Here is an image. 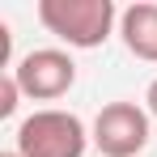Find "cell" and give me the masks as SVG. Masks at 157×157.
<instances>
[{
    "label": "cell",
    "mask_w": 157,
    "mask_h": 157,
    "mask_svg": "<svg viewBox=\"0 0 157 157\" xmlns=\"http://www.w3.org/2000/svg\"><path fill=\"white\" fill-rule=\"evenodd\" d=\"M119 38L136 59L157 64V4L149 0H136L119 13Z\"/></svg>",
    "instance_id": "obj_5"
},
{
    "label": "cell",
    "mask_w": 157,
    "mask_h": 157,
    "mask_svg": "<svg viewBox=\"0 0 157 157\" xmlns=\"http://www.w3.org/2000/svg\"><path fill=\"white\" fill-rule=\"evenodd\" d=\"M94 144L102 157H136L149 144V115L136 102H106L94 119Z\"/></svg>",
    "instance_id": "obj_4"
},
{
    "label": "cell",
    "mask_w": 157,
    "mask_h": 157,
    "mask_svg": "<svg viewBox=\"0 0 157 157\" xmlns=\"http://www.w3.org/2000/svg\"><path fill=\"white\" fill-rule=\"evenodd\" d=\"M85 144H89V132L77 115L47 106V110H34L17 123L13 149L21 157H85Z\"/></svg>",
    "instance_id": "obj_2"
},
{
    "label": "cell",
    "mask_w": 157,
    "mask_h": 157,
    "mask_svg": "<svg viewBox=\"0 0 157 157\" xmlns=\"http://www.w3.org/2000/svg\"><path fill=\"white\" fill-rule=\"evenodd\" d=\"M144 102H149V110H153V115H157V77L149 81V94H144Z\"/></svg>",
    "instance_id": "obj_7"
},
{
    "label": "cell",
    "mask_w": 157,
    "mask_h": 157,
    "mask_svg": "<svg viewBox=\"0 0 157 157\" xmlns=\"http://www.w3.org/2000/svg\"><path fill=\"white\" fill-rule=\"evenodd\" d=\"M13 77H17L26 98L55 102L77 85V59L68 51H59V47H38V51H26L13 64Z\"/></svg>",
    "instance_id": "obj_3"
},
{
    "label": "cell",
    "mask_w": 157,
    "mask_h": 157,
    "mask_svg": "<svg viewBox=\"0 0 157 157\" xmlns=\"http://www.w3.org/2000/svg\"><path fill=\"white\" fill-rule=\"evenodd\" d=\"M38 21L59 43L77 51H94L115 34L119 9L110 0H38Z\"/></svg>",
    "instance_id": "obj_1"
},
{
    "label": "cell",
    "mask_w": 157,
    "mask_h": 157,
    "mask_svg": "<svg viewBox=\"0 0 157 157\" xmlns=\"http://www.w3.org/2000/svg\"><path fill=\"white\" fill-rule=\"evenodd\" d=\"M17 98H21V85L13 77V68L0 77V119H13V110H17Z\"/></svg>",
    "instance_id": "obj_6"
},
{
    "label": "cell",
    "mask_w": 157,
    "mask_h": 157,
    "mask_svg": "<svg viewBox=\"0 0 157 157\" xmlns=\"http://www.w3.org/2000/svg\"><path fill=\"white\" fill-rule=\"evenodd\" d=\"M0 157H21V153H17V149H9V153H0Z\"/></svg>",
    "instance_id": "obj_8"
}]
</instances>
